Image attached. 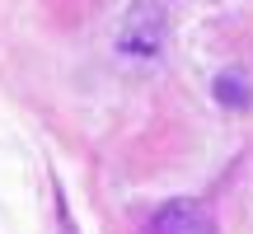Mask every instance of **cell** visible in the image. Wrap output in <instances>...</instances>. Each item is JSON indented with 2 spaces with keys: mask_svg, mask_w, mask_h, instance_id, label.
<instances>
[{
  "mask_svg": "<svg viewBox=\"0 0 253 234\" xmlns=\"http://www.w3.org/2000/svg\"><path fill=\"white\" fill-rule=\"evenodd\" d=\"M118 52L136 66H150L164 56V9L155 0H136L118 24Z\"/></svg>",
  "mask_w": 253,
  "mask_h": 234,
  "instance_id": "1",
  "label": "cell"
},
{
  "mask_svg": "<svg viewBox=\"0 0 253 234\" xmlns=\"http://www.w3.org/2000/svg\"><path fill=\"white\" fill-rule=\"evenodd\" d=\"M150 234H216V220H211V211L202 201L173 197L150 216Z\"/></svg>",
  "mask_w": 253,
  "mask_h": 234,
  "instance_id": "2",
  "label": "cell"
},
{
  "mask_svg": "<svg viewBox=\"0 0 253 234\" xmlns=\"http://www.w3.org/2000/svg\"><path fill=\"white\" fill-rule=\"evenodd\" d=\"M211 89H216V103H220V108H249V103H253V84H249L244 71H220Z\"/></svg>",
  "mask_w": 253,
  "mask_h": 234,
  "instance_id": "3",
  "label": "cell"
}]
</instances>
